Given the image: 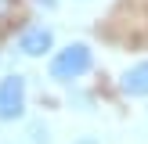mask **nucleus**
Wrapping results in <instances>:
<instances>
[{
	"mask_svg": "<svg viewBox=\"0 0 148 144\" xmlns=\"http://www.w3.org/2000/svg\"><path fill=\"white\" fill-rule=\"evenodd\" d=\"M51 50H54V29H51V25H29V29H22V36H18V54L43 58V54H51Z\"/></svg>",
	"mask_w": 148,
	"mask_h": 144,
	"instance_id": "nucleus-3",
	"label": "nucleus"
},
{
	"mask_svg": "<svg viewBox=\"0 0 148 144\" xmlns=\"http://www.w3.org/2000/svg\"><path fill=\"white\" fill-rule=\"evenodd\" d=\"M11 7H14V0H0V18H7V14H11Z\"/></svg>",
	"mask_w": 148,
	"mask_h": 144,
	"instance_id": "nucleus-5",
	"label": "nucleus"
},
{
	"mask_svg": "<svg viewBox=\"0 0 148 144\" xmlns=\"http://www.w3.org/2000/svg\"><path fill=\"white\" fill-rule=\"evenodd\" d=\"M25 115V79L4 76L0 79V122H18Z\"/></svg>",
	"mask_w": 148,
	"mask_h": 144,
	"instance_id": "nucleus-2",
	"label": "nucleus"
},
{
	"mask_svg": "<svg viewBox=\"0 0 148 144\" xmlns=\"http://www.w3.org/2000/svg\"><path fill=\"white\" fill-rule=\"evenodd\" d=\"M76 144H98V137H83V141H76Z\"/></svg>",
	"mask_w": 148,
	"mask_h": 144,
	"instance_id": "nucleus-7",
	"label": "nucleus"
},
{
	"mask_svg": "<svg viewBox=\"0 0 148 144\" xmlns=\"http://www.w3.org/2000/svg\"><path fill=\"white\" fill-rule=\"evenodd\" d=\"M33 4H40V7H54L58 0H33Z\"/></svg>",
	"mask_w": 148,
	"mask_h": 144,
	"instance_id": "nucleus-6",
	"label": "nucleus"
},
{
	"mask_svg": "<svg viewBox=\"0 0 148 144\" xmlns=\"http://www.w3.org/2000/svg\"><path fill=\"white\" fill-rule=\"evenodd\" d=\"M94 69V50L87 47V43H69V47H62L54 58H51L47 72L54 83H76L79 76H87V72Z\"/></svg>",
	"mask_w": 148,
	"mask_h": 144,
	"instance_id": "nucleus-1",
	"label": "nucleus"
},
{
	"mask_svg": "<svg viewBox=\"0 0 148 144\" xmlns=\"http://www.w3.org/2000/svg\"><path fill=\"white\" fill-rule=\"evenodd\" d=\"M119 86H123V94H127V97H148V61L130 65V69L123 72Z\"/></svg>",
	"mask_w": 148,
	"mask_h": 144,
	"instance_id": "nucleus-4",
	"label": "nucleus"
}]
</instances>
